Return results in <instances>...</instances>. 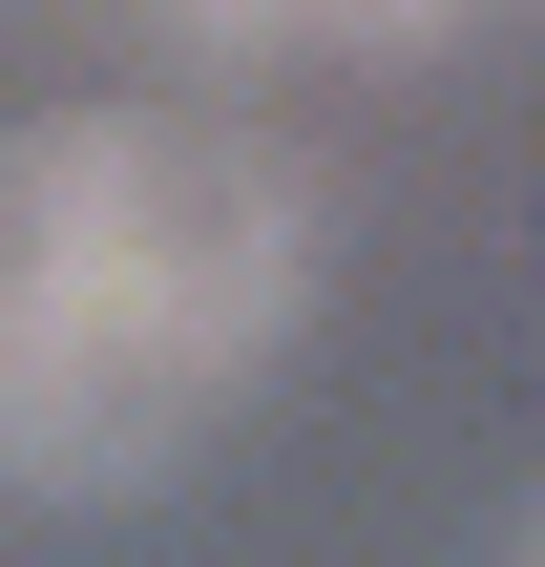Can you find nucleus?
Instances as JSON below:
<instances>
[{"instance_id": "1", "label": "nucleus", "mask_w": 545, "mask_h": 567, "mask_svg": "<svg viewBox=\"0 0 545 567\" xmlns=\"http://www.w3.org/2000/svg\"><path fill=\"white\" fill-rule=\"evenodd\" d=\"M315 295V189L231 126L105 105L0 168V463L126 484L168 463Z\"/></svg>"}, {"instance_id": "2", "label": "nucleus", "mask_w": 545, "mask_h": 567, "mask_svg": "<svg viewBox=\"0 0 545 567\" xmlns=\"http://www.w3.org/2000/svg\"><path fill=\"white\" fill-rule=\"evenodd\" d=\"M441 0H189V42H420Z\"/></svg>"}]
</instances>
